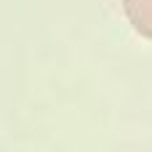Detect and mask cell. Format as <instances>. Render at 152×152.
<instances>
[{"instance_id": "cell-1", "label": "cell", "mask_w": 152, "mask_h": 152, "mask_svg": "<svg viewBox=\"0 0 152 152\" xmlns=\"http://www.w3.org/2000/svg\"><path fill=\"white\" fill-rule=\"evenodd\" d=\"M123 11L131 27L142 37L152 40V0H123Z\"/></svg>"}]
</instances>
